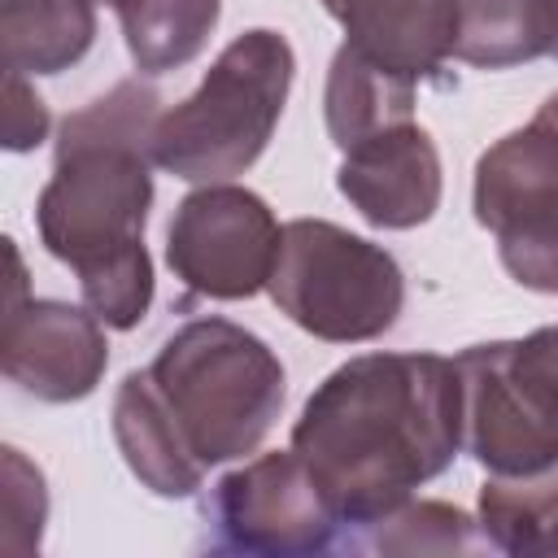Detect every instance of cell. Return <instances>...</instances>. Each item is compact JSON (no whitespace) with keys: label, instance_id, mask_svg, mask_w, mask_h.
Returning <instances> with one entry per match:
<instances>
[{"label":"cell","instance_id":"cell-19","mask_svg":"<svg viewBox=\"0 0 558 558\" xmlns=\"http://www.w3.org/2000/svg\"><path fill=\"white\" fill-rule=\"evenodd\" d=\"M362 532H366L362 549L375 554H471L488 545L466 510L445 501H414V497Z\"/></svg>","mask_w":558,"mask_h":558},{"label":"cell","instance_id":"cell-24","mask_svg":"<svg viewBox=\"0 0 558 558\" xmlns=\"http://www.w3.org/2000/svg\"><path fill=\"white\" fill-rule=\"evenodd\" d=\"M554 554H558V545H554Z\"/></svg>","mask_w":558,"mask_h":558},{"label":"cell","instance_id":"cell-1","mask_svg":"<svg viewBox=\"0 0 558 558\" xmlns=\"http://www.w3.org/2000/svg\"><path fill=\"white\" fill-rule=\"evenodd\" d=\"M292 449L344 527H371L445 475L462 449V379L440 353H362L292 423Z\"/></svg>","mask_w":558,"mask_h":558},{"label":"cell","instance_id":"cell-8","mask_svg":"<svg viewBox=\"0 0 558 558\" xmlns=\"http://www.w3.org/2000/svg\"><path fill=\"white\" fill-rule=\"evenodd\" d=\"M218 545L240 554H323L340 545V514L305 458L288 445L222 475L205 501Z\"/></svg>","mask_w":558,"mask_h":558},{"label":"cell","instance_id":"cell-17","mask_svg":"<svg viewBox=\"0 0 558 558\" xmlns=\"http://www.w3.org/2000/svg\"><path fill=\"white\" fill-rule=\"evenodd\" d=\"M113 9L140 74H170L196 61L222 17V0H113Z\"/></svg>","mask_w":558,"mask_h":558},{"label":"cell","instance_id":"cell-9","mask_svg":"<svg viewBox=\"0 0 558 558\" xmlns=\"http://www.w3.org/2000/svg\"><path fill=\"white\" fill-rule=\"evenodd\" d=\"M9 262H13V279H9L4 336H0V362L9 384L52 405L92 397L109 366L105 323L83 305L26 296V275L13 240H9Z\"/></svg>","mask_w":558,"mask_h":558},{"label":"cell","instance_id":"cell-6","mask_svg":"<svg viewBox=\"0 0 558 558\" xmlns=\"http://www.w3.org/2000/svg\"><path fill=\"white\" fill-rule=\"evenodd\" d=\"M453 366L462 440L488 475H532L558 462V327L471 344Z\"/></svg>","mask_w":558,"mask_h":558},{"label":"cell","instance_id":"cell-4","mask_svg":"<svg viewBox=\"0 0 558 558\" xmlns=\"http://www.w3.org/2000/svg\"><path fill=\"white\" fill-rule=\"evenodd\" d=\"M292 70V44L279 31L257 26L235 35L205 70L201 87L174 109H161L153 161L187 183H227L244 174L283 118Z\"/></svg>","mask_w":558,"mask_h":558},{"label":"cell","instance_id":"cell-12","mask_svg":"<svg viewBox=\"0 0 558 558\" xmlns=\"http://www.w3.org/2000/svg\"><path fill=\"white\" fill-rule=\"evenodd\" d=\"M344 44L414 83L436 78L453 57L458 0H323Z\"/></svg>","mask_w":558,"mask_h":558},{"label":"cell","instance_id":"cell-23","mask_svg":"<svg viewBox=\"0 0 558 558\" xmlns=\"http://www.w3.org/2000/svg\"><path fill=\"white\" fill-rule=\"evenodd\" d=\"M549 57H558V39H554V52H549Z\"/></svg>","mask_w":558,"mask_h":558},{"label":"cell","instance_id":"cell-16","mask_svg":"<svg viewBox=\"0 0 558 558\" xmlns=\"http://www.w3.org/2000/svg\"><path fill=\"white\" fill-rule=\"evenodd\" d=\"M96 0H0L4 70L61 74L87 57L96 39Z\"/></svg>","mask_w":558,"mask_h":558},{"label":"cell","instance_id":"cell-3","mask_svg":"<svg viewBox=\"0 0 558 558\" xmlns=\"http://www.w3.org/2000/svg\"><path fill=\"white\" fill-rule=\"evenodd\" d=\"M144 371L201 471L253 453L288 397L279 353L231 318L183 323Z\"/></svg>","mask_w":558,"mask_h":558},{"label":"cell","instance_id":"cell-13","mask_svg":"<svg viewBox=\"0 0 558 558\" xmlns=\"http://www.w3.org/2000/svg\"><path fill=\"white\" fill-rule=\"evenodd\" d=\"M113 440L131 466V475L157 497H192L205 471L183 449L170 414L161 410L148 371H131L113 397Z\"/></svg>","mask_w":558,"mask_h":558},{"label":"cell","instance_id":"cell-22","mask_svg":"<svg viewBox=\"0 0 558 558\" xmlns=\"http://www.w3.org/2000/svg\"><path fill=\"white\" fill-rule=\"evenodd\" d=\"M48 140V105L26 83V74L4 70V148L31 153Z\"/></svg>","mask_w":558,"mask_h":558},{"label":"cell","instance_id":"cell-25","mask_svg":"<svg viewBox=\"0 0 558 558\" xmlns=\"http://www.w3.org/2000/svg\"><path fill=\"white\" fill-rule=\"evenodd\" d=\"M105 4H113V0H105Z\"/></svg>","mask_w":558,"mask_h":558},{"label":"cell","instance_id":"cell-15","mask_svg":"<svg viewBox=\"0 0 558 558\" xmlns=\"http://www.w3.org/2000/svg\"><path fill=\"white\" fill-rule=\"evenodd\" d=\"M558 39V0H458L453 57L475 70H506L549 57Z\"/></svg>","mask_w":558,"mask_h":558},{"label":"cell","instance_id":"cell-21","mask_svg":"<svg viewBox=\"0 0 558 558\" xmlns=\"http://www.w3.org/2000/svg\"><path fill=\"white\" fill-rule=\"evenodd\" d=\"M497 253L514 283L549 296L558 292V214L497 231Z\"/></svg>","mask_w":558,"mask_h":558},{"label":"cell","instance_id":"cell-18","mask_svg":"<svg viewBox=\"0 0 558 558\" xmlns=\"http://www.w3.org/2000/svg\"><path fill=\"white\" fill-rule=\"evenodd\" d=\"M480 532L501 554H554L558 462L532 475H493L480 488Z\"/></svg>","mask_w":558,"mask_h":558},{"label":"cell","instance_id":"cell-14","mask_svg":"<svg viewBox=\"0 0 558 558\" xmlns=\"http://www.w3.org/2000/svg\"><path fill=\"white\" fill-rule=\"evenodd\" d=\"M414 78L392 74L384 65H375L371 57H362L357 48L340 44V52L331 57L327 70V92H323V113H327V135L340 153H349L353 144L410 122L414 118Z\"/></svg>","mask_w":558,"mask_h":558},{"label":"cell","instance_id":"cell-10","mask_svg":"<svg viewBox=\"0 0 558 558\" xmlns=\"http://www.w3.org/2000/svg\"><path fill=\"white\" fill-rule=\"evenodd\" d=\"M340 196L384 231H410L440 209V153L436 140L410 118L353 144L336 170Z\"/></svg>","mask_w":558,"mask_h":558},{"label":"cell","instance_id":"cell-20","mask_svg":"<svg viewBox=\"0 0 558 558\" xmlns=\"http://www.w3.org/2000/svg\"><path fill=\"white\" fill-rule=\"evenodd\" d=\"M48 523V488L44 471L22 458V449L4 445V549L35 554Z\"/></svg>","mask_w":558,"mask_h":558},{"label":"cell","instance_id":"cell-7","mask_svg":"<svg viewBox=\"0 0 558 558\" xmlns=\"http://www.w3.org/2000/svg\"><path fill=\"white\" fill-rule=\"evenodd\" d=\"M279 240L283 227L257 192L235 183H205L179 201L166 231V262L187 292L244 301L270 283Z\"/></svg>","mask_w":558,"mask_h":558},{"label":"cell","instance_id":"cell-5","mask_svg":"<svg viewBox=\"0 0 558 558\" xmlns=\"http://www.w3.org/2000/svg\"><path fill=\"white\" fill-rule=\"evenodd\" d=\"M266 292L301 331L327 344H362L401 318L405 275L384 244L327 218H292Z\"/></svg>","mask_w":558,"mask_h":558},{"label":"cell","instance_id":"cell-11","mask_svg":"<svg viewBox=\"0 0 558 558\" xmlns=\"http://www.w3.org/2000/svg\"><path fill=\"white\" fill-rule=\"evenodd\" d=\"M475 222L506 231L558 214V92L475 161Z\"/></svg>","mask_w":558,"mask_h":558},{"label":"cell","instance_id":"cell-2","mask_svg":"<svg viewBox=\"0 0 558 558\" xmlns=\"http://www.w3.org/2000/svg\"><path fill=\"white\" fill-rule=\"evenodd\" d=\"M161 96L122 78L65 113L52 179L35 201L39 244L78 275L83 305L113 331L140 327L153 305L144 227L153 209V126Z\"/></svg>","mask_w":558,"mask_h":558}]
</instances>
